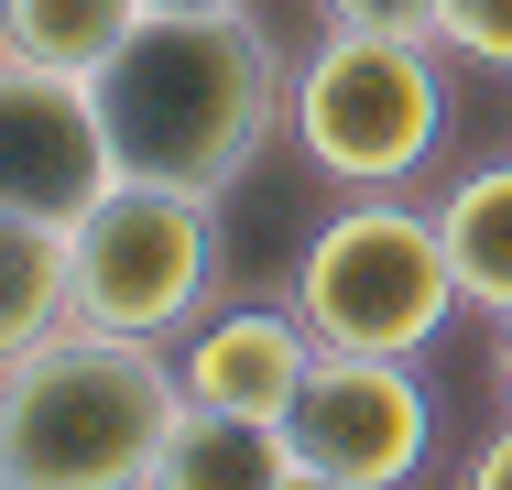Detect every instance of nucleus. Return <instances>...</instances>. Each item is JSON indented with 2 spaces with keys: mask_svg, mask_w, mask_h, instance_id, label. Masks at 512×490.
Returning <instances> with one entry per match:
<instances>
[{
  "mask_svg": "<svg viewBox=\"0 0 512 490\" xmlns=\"http://www.w3.org/2000/svg\"><path fill=\"white\" fill-rule=\"evenodd\" d=\"M88 88H99L120 175L229 196L295 120V55L273 44V22L251 0L240 11H142Z\"/></svg>",
  "mask_w": 512,
  "mask_h": 490,
  "instance_id": "f257e3e1",
  "label": "nucleus"
},
{
  "mask_svg": "<svg viewBox=\"0 0 512 490\" xmlns=\"http://www.w3.org/2000/svg\"><path fill=\"white\" fill-rule=\"evenodd\" d=\"M186 414L164 338L66 316L0 360V490H153V458Z\"/></svg>",
  "mask_w": 512,
  "mask_h": 490,
  "instance_id": "f03ea898",
  "label": "nucleus"
},
{
  "mask_svg": "<svg viewBox=\"0 0 512 490\" xmlns=\"http://www.w3.org/2000/svg\"><path fill=\"white\" fill-rule=\"evenodd\" d=\"M447 131H458L447 44L327 22L306 55H295V120H284V142H295L338 196H404V186H425L436 153H447Z\"/></svg>",
  "mask_w": 512,
  "mask_h": 490,
  "instance_id": "7ed1b4c3",
  "label": "nucleus"
},
{
  "mask_svg": "<svg viewBox=\"0 0 512 490\" xmlns=\"http://www.w3.org/2000/svg\"><path fill=\"white\" fill-rule=\"evenodd\" d=\"M458 262L436 207L414 196H349L338 218H316V240L295 251V316L316 327V349H393L425 360L458 316Z\"/></svg>",
  "mask_w": 512,
  "mask_h": 490,
  "instance_id": "20e7f679",
  "label": "nucleus"
},
{
  "mask_svg": "<svg viewBox=\"0 0 512 490\" xmlns=\"http://www.w3.org/2000/svg\"><path fill=\"white\" fill-rule=\"evenodd\" d=\"M66 273L77 316L120 338H175L218 305V196L153 186V175H109L66 218Z\"/></svg>",
  "mask_w": 512,
  "mask_h": 490,
  "instance_id": "39448f33",
  "label": "nucleus"
},
{
  "mask_svg": "<svg viewBox=\"0 0 512 490\" xmlns=\"http://www.w3.org/2000/svg\"><path fill=\"white\" fill-rule=\"evenodd\" d=\"M284 436L306 458V490H393L436 447V403L393 349H316L284 403Z\"/></svg>",
  "mask_w": 512,
  "mask_h": 490,
  "instance_id": "423d86ee",
  "label": "nucleus"
},
{
  "mask_svg": "<svg viewBox=\"0 0 512 490\" xmlns=\"http://www.w3.org/2000/svg\"><path fill=\"white\" fill-rule=\"evenodd\" d=\"M109 175H120V153H109L99 88L0 44V207H22V218H77Z\"/></svg>",
  "mask_w": 512,
  "mask_h": 490,
  "instance_id": "0eeeda50",
  "label": "nucleus"
},
{
  "mask_svg": "<svg viewBox=\"0 0 512 490\" xmlns=\"http://www.w3.org/2000/svg\"><path fill=\"white\" fill-rule=\"evenodd\" d=\"M316 360V327L295 305H207L186 327V403H229V414H284Z\"/></svg>",
  "mask_w": 512,
  "mask_h": 490,
  "instance_id": "6e6552de",
  "label": "nucleus"
},
{
  "mask_svg": "<svg viewBox=\"0 0 512 490\" xmlns=\"http://www.w3.org/2000/svg\"><path fill=\"white\" fill-rule=\"evenodd\" d=\"M153 490H306V458L284 436V414H229V403H186Z\"/></svg>",
  "mask_w": 512,
  "mask_h": 490,
  "instance_id": "1a4fd4ad",
  "label": "nucleus"
},
{
  "mask_svg": "<svg viewBox=\"0 0 512 490\" xmlns=\"http://www.w3.org/2000/svg\"><path fill=\"white\" fill-rule=\"evenodd\" d=\"M436 229H447L469 316H512V153L502 164H469L458 186L436 196Z\"/></svg>",
  "mask_w": 512,
  "mask_h": 490,
  "instance_id": "9d476101",
  "label": "nucleus"
},
{
  "mask_svg": "<svg viewBox=\"0 0 512 490\" xmlns=\"http://www.w3.org/2000/svg\"><path fill=\"white\" fill-rule=\"evenodd\" d=\"M77 316V273H66V218H22L0 207V360L55 338Z\"/></svg>",
  "mask_w": 512,
  "mask_h": 490,
  "instance_id": "9b49d317",
  "label": "nucleus"
},
{
  "mask_svg": "<svg viewBox=\"0 0 512 490\" xmlns=\"http://www.w3.org/2000/svg\"><path fill=\"white\" fill-rule=\"evenodd\" d=\"M131 22H142V0H0V44L33 66H66V77H99Z\"/></svg>",
  "mask_w": 512,
  "mask_h": 490,
  "instance_id": "f8f14e48",
  "label": "nucleus"
},
{
  "mask_svg": "<svg viewBox=\"0 0 512 490\" xmlns=\"http://www.w3.org/2000/svg\"><path fill=\"white\" fill-rule=\"evenodd\" d=\"M436 44H447L458 66H491V77H512V0H447Z\"/></svg>",
  "mask_w": 512,
  "mask_h": 490,
  "instance_id": "ddd939ff",
  "label": "nucleus"
},
{
  "mask_svg": "<svg viewBox=\"0 0 512 490\" xmlns=\"http://www.w3.org/2000/svg\"><path fill=\"white\" fill-rule=\"evenodd\" d=\"M327 22H349V33H425L436 44V22H447V0H316Z\"/></svg>",
  "mask_w": 512,
  "mask_h": 490,
  "instance_id": "4468645a",
  "label": "nucleus"
},
{
  "mask_svg": "<svg viewBox=\"0 0 512 490\" xmlns=\"http://www.w3.org/2000/svg\"><path fill=\"white\" fill-rule=\"evenodd\" d=\"M458 480H469V490H502V480H512V425L480 447V458H469V469H458Z\"/></svg>",
  "mask_w": 512,
  "mask_h": 490,
  "instance_id": "2eb2a0df",
  "label": "nucleus"
},
{
  "mask_svg": "<svg viewBox=\"0 0 512 490\" xmlns=\"http://www.w3.org/2000/svg\"><path fill=\"white\" fill-rule=\"evenodd\" d=\"M491 382H502V414H512V316H491Z\"/></svg>",
  "mask_w": 512,
  "mask_h": 490,
  "instance_id": "dca6fc26",
  "label": "nucleus"
},
{
  "mask_svg": "<svg viewBox=\"0 0 512 490\" xmlns=\"http://www.w3.org/2000/svg\"><path fill=\"white\" fill-rule=\"evenodd\" d=\"M142 11H240V0H142Z\"/></svg>",
  "mask_w": 512,
  "mask_h": 490,
  "instance_id": "f3484780",
  "label": "nucleus"
}]
</instances>
